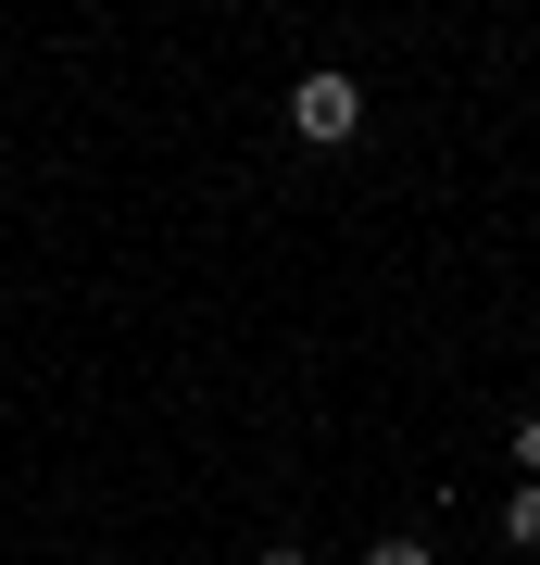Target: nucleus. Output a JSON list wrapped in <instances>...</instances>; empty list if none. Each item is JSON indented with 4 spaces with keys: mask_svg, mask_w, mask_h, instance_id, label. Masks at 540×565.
Masks as SVG:
<instances>
[{
    "mask_svg": "<svg viewBox=\"0 0 540 565\" xmlns=\"http://www.w3.org/2000/svg\"><path fill=\"white\" fill-rule=\"evenodd\" d=\"M289 126H301V139H315V151H340L352 126H364V88L340 76V63H315V76L289 88Z\"/></svg>",
    "mask_w": 540,
    "mask_h": 565,
    "instance_id": "f257e3e1",
    "label": "nucleus"
},
{
    "mask_svg": "<svg viewBox=\"0 0 540 565\" xmlns=\"http://www.w3.org/2000/svg\"><path fill=\"white\" fill-rule=\"evenodd\" d=\"M502 541H516V553H540V490H516V503H502Z\"/></svg>",
    "mask_w": 540,
    "mask_h": 565,
    "instance_id": "f03ea898",
    "label": "nucleus"
},
{
    "mask_svg": "<svg viewBox=\"0 0 540 565\" xmlns=\"http://www.w3.org/2000/svg\"><path fill=\"white\" fill-rule=\"evenodd\" d=\"M364 565H427V541H415V527H402V541H378V553H364Z\"/></svg>",
    "mask_w": 540,
    "mask_h": 565,
    "instance_id": "7ed1b4c3",
    "label": "nucleus"
},
{
    "mask_svg": "<svg viewBox=\"0 0 540 565\" xmlns=\"http://www.w3.org/2000/svg\"><path fill=\"white\" fill-rule=\"evenodd\" d=\"M516 465H528V490H540V415H528V427H516Z\"/></svg>",
    "mask_w": 540,
    "mask_h": 565,
    "instance_id": "20e7f679",
    "label": "nucleus"
},
{
    "mask_svg": "<svg viewBox=\"0 0 540 565\" xmlns=\"http://www.w3.org/2000/svg\"><path fill=\"white\" fill-rule=\"evenodd\" d=\"M264 565H315V553H301V541H277V553H264Z\"/></svg>",
    "mask_w": 540,
    "mask_h": 565,
    "instance_id": "39448f33",
    "label": "nucleus"
}]
</instances>
